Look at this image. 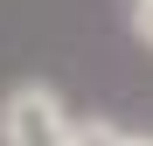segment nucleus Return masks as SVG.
<instances>
[{"label": "nucleus", "instance_id": "f257e3e1", "mask_svg": "<svg viewBox=\"0 0 153 146\" xmlns=\"http://www.w3.org/2000/svg\"><path fill=\"white\" fill-rule=\"evenodd\" d=\"M63 118H70V111H63L56 84H42V77L14 84L7 97H0V139H7V146H56Z\"/></svg>", "mask_w": 153, "mask_h": 146}, {"label": "nucleus", "instance_id": "f03ea898", "mask_svg": "<svg viewBox=\"0 0 153 146\" xmlns=\"http://www.w3.org/2000/svg\"><path fill=\"white\" fill-rule=\"evenodd\" d=\"M132 42L153 49V0H132Z\"/></svg>", "mask_w": 153, "mask_h": 146}]
</instances>
